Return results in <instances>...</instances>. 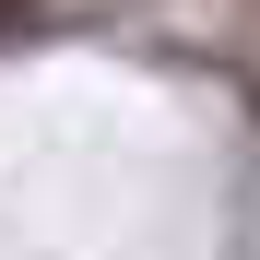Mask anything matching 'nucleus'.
I'll list each match as a JSON object with an SVG mask.
<instances>
[{
	"instance_id": "1",
	"label": "nucleus",
	"mask_w": 260,
	"mask_h": 260,
	"mask_svg": "<svg viewBox=\"0 0 260 260\" xmlns=\"http://www.w3.org/2000/svg\"><path fill=\"white\" fill-rule=\"evenodd\" d=\"M24 12H36V0H0V36H12V24H24Z\"/></svg>"
}]
</instances>
